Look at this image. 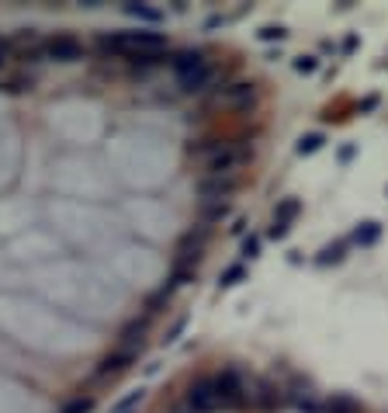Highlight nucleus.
Instances as JSON below:
<instances>
[{"mask_svg": "<svg viewBox=\"0 0 388 413\" xmlns=\"http://www.w3.org/2000/svg\"><path fill=\"white\" fill-rule=\"evenodd\" d=\"M222 407V396L215 389V379H201L194 382L191 393H188V410L191 413H215Z\"/></svg>", "mask_w": 388, "mask_h": 413, "instance_id": "obj_6", "label": "nucleus"}, {"mask_svg": "<svg viewBox=\"0 0 388 413\" xmlns=\"http://www.w3.org/2000/svg\"><path fill=\"white\" fill-rule=\"evenodd\" d=\"M139 400H142V389H135L132 396H125V400H121V403L114 407V413H128L132 407H135V403H139Z\"/></svg>", "mask_w": 388, "mask_h": 413, "instance_id": "obj_21", "label": "nucleus"}, {"mask_svg": "<svg viewBox=\"0 0 388 413\" xmlns=\"http://www.w3.org/2000/svg\"><path fill=\"white\" fill-rule=\"evenodd\" d=\"M285 233H288V226H285V222H271V236H274V240H281Z\"/></svg>", "mask_w": 388, "mask_h": 413, "instance_id": "obj_24", "label": "nucleus"}, {"mask_svg": "<svg viewBox=\"0 0 388 413\" xmlns=\"http://www.w3.org/2000/svg\"><path fill=\"white\" fill-rule=\"evenodd\" d=\"M322 143H326V139H322L319 132H308V136H301V139H298V153H301V157H308V153L322 150Z\"/></svg>", "mask_w": 388, "mask_h": 413, "instance_id": "obj_13", "label": "nucleus"}, {"mask_svg": "<svg viewBox=\"0 0 388 413\" xmlns=\"http://www.w3.org/2000/svg\"><path fill=\"white\" fill-rule=\"evenodd\" d=\"M191 157H204V171L208 177H232L243 164V150L236 143H222V139H204L201 146H188Z\"/></svg>", "mask_w": 388, "mask_h": 413, "instance_id": "obj_2", "label": "nucleus"}, {"mask_svg": "<svg viewBox=\"0 0 388 413\" xmlns=\"http://www.w3.org/2000/svg\"><path fill=\"white\" fill-rule=\"evenodd\" d=\"M378 233H382V226H378V222H361V226H357V233H354V240H357V243H375V240H378Z\"/></svg>", "mask_w": 388, "mask_h": 413, "instance_id": "obj_14", "label": "nucleus"}, {"mask_svg": "<svg viewBox=\"0 0 388 413\" xmlns=\"http://www.w3.org/2000/svg\"><path fill=\"white\" fill-rule=\"evenodd\" d=\"M135 365V354L132 351H114V354H104L100 361H97V368H94V379H118L121 372H128Z\"/></svg>", "mask_w": 388, "mask_h": 413, "instance_id": "obj_8", "label": "nucleus"}, {"mask_svg": "<svg viewBox=\"0 0 388 413\" xmlns=\"http://www.w3.org/2000/svg\"><path fill=\"white\" fill-rule=\"evenodd\" d=\"M243 257H250V261L260 257V240H257V236H246V240H243Z\"/></svg>", "mask_w": 388, "mask_h": 413, "instance_id": "obj_20", "label": "nucleus"}, {"mask_svg": "<svg viewBox=\"0 0 388 413\" xmlns=\"http://www.w3.org/2000/svg\"><path fill=\"white\" fill-rule=\"evenodd\" d=\"M243 278H246V271H243V268L236 264V268H229V271H222V278H218V285H222V289H232V285H239Z\"/></svg>", "mask_w": 388, "mask_h": 413, "instance_id": "obj_17", "label": "nucleus"}, {"mask_svg": "<svg viewBox=\"0 0 388 413\" xmlns=\"http://www.w3.org/2000/svg\"><path fill=\"white\" fill-rule=\"evenodd\" d=\"M322 413H361V407H357L354 400H347V396H333Z\"/></svg>", "mask_w": 388, "mask_h": 413, "instance_id": "obj_12", "label": "nucleus"}, {"mask_svg": "<svg viewBox=\"0 0 388 413\" xmlns=\"http://www.w3.org/2000/svg\"><path fill=\"white\" fill-rule=\"evenodd\" d=\"M0 87L10 94H21V91H31V77H7V80H0Z\"/></svg>", "mask_w": 388, "mask_h": 413, "instance_id": "obj_15", "label": "nucleus"}, {"mask_svg": "<svg viewBox=\"0 0 388 413\" xmlns=\"http://www.w3.org/2000/svg\"><path fill=\"white\" fill-rule=\"evenodd\" d=\"M232 191H236V177H204L197 184L201 205H222V202H229Z\"/></svg>", "mask_w": 388, "mask_h": 413, "instance_id": "obj_7", "label": "nucleus"}, {"mask_svg": "<svg viewBox=\"0 0 388 413\" xmlns=\"http://www.w3.org/2000/svg\"><path fill=\"white\" fill-rule=\"evenodd\" d=\"M45 59L52 63H80L84 59V42L73 35H52L45 38Z\"/></svg>", "mask_w": 388, "mask_h": 413, "instance_id": "obj_5", "label": "nucleus"}, {"mask_svg": "<svg viewBox=\"0 0 388 413\" xmlns=\"http://www.w3.org/2000/svg\"><path fill=\"white\" fill-rule=\"evenodd\" d=\"M215 389L222 396V407H243L250 400V389H246V382L236 368H225L222 375H215Z\"/></svg>", "mask_w": 388, "mask_h": 413, "instance_id": "obj_4", "label": "nucleus"}, {"mask_svg": "<svg viewBox=\"0 0 388 413\" xmlns=\"http://www.w3.org/2000/svg\"><path fill=\"white\" fill-rule=\"evenodd\" d=\"M298 212H301L298 198H285V202L278 205V212H274V222H285V226H288V222L294 219V215H298Z\"/></svg>", "mask_w": 388, "mask_h": 413, "instance_id": "obj_10", "label": "nucleus"}, {"mask_svg": "<svg viewBox=\"0 0 388 413\" xmlns=\"http://www.w3.org/2000/svg\"><path fill=\"white\" fill-rule=\"evenodd\" d=\"M285 35H288V31H285V28H281V24H278V28H274V24H267V28H264V31H260V38H264V42H274V38H278V42H281V38H285Z\"/></svg>", "mask_w": 388, "mask_h": 413, "instance_id": "obj_22", "label": "nucleus"}, {"mask_svg": "<svg viewBox=\"0 0 388 413\" xmlns=\"http://www.w3.org/2000/svg\"><path fill=\"white\" fill-rule=\"evenodd\" d=\"M218 101L229 104V108H250V104L257 101V87L253 84H232V87H225L218 94Z\"/></svg>", "mask_w": 388, "mask_h": 413, "instance_id": "obj_9", "label": "nucleus"}, {"mask_svg": "<svg viewBox=\"0 0 388 413\" xmlns=\"http://www.w3.org/2000/svg\"><path fill=\"white\" fill-rule=\"evenodd\" d=\"M125 14H132V17H139V21H149V24H156L163 14L160 10H153V7H139V3H125Z\"/></svg>", "mask_w": 388, "mask_h": 413, "instance_id": "obj_11", "label": "nucleus"}, {"mask_svg": "<svg viewBox=\"0 0 388 413\" xmlns=\"http://www.w3.org/2000/svg\"><path fill=\"white\" fill-rule=\"evenodd\" d=\"M336 261H343V243H333V247H326L319 257H315V264H336Z\"/></svg>", "mask_w": 388, "mask_h": 413, "instance_id": "obj_16", "label": "nucleus"}, {"mask_svg": "<svg viewBox=\"0 0 388 413\" xmlns=\"http://www.w3.org/2000/svg\"><path fill=\"white\" fill-rule=\"evenodd\" d=\"M177 413H191V410H177Z\"/></svg>", "mask_w": 388, "mask_h": 413, "instance_id": "obj_25", "label": "nucleus"}, {"mask_svg": "<svg viewBox=\"0 0 388 413\" xmlns=\"http://www.w3.org/2000/svg\"><path fill=\"white\" fill-rule=\"evenodd\" d=\"M91 407H94V403H91L87 396H77V400H70V403L63 407V413H91Z\"/></svg>", "mask_w": 388, "mask_h": 413, "instance_id": "obj_18", "label": "nucleus"}, {"mask_svg": "<svg viewBox=\"0 0 388 413\" xmlns=\"http://www.w3.org/2000/svg\"><path fill=\"white\" fill-rule=\"evenodd\" d=\"M174 73H177V80L188 94H201L215 84V70L208 66V59L201 52H181L174 59Z\"/></svg>", "mask_w": 388, "mask_h": 413, "instance_id": "obj_3", "label": "nucleus"}, {"mask_svg": "<svg viewBox=\"0 0 388 413\" xmlns=\"http://www.w3.org/2000/svg\"><path fill=\"white\" fill-rule=\"evenodd\" d=\"M167 45V38L160 31L149 28H135V31H104L97 35V49L107 56H125V59H142V56H160Z\"/></svg>", "mask_w": 388, "mask_h": 413, "instance_id": "obj_1", "label": "nucleus"}, {"mask_svg": "<svg viewBox=\"0 0 388 413\" xmlns=\"http://www.w3.org/2000/svg\"><path fill=\"white\" fill-rule=\"evenodd\" d=\"M315 66H319L315 56H301V59H294V70H298V73H315Z\"/></svg>", "mask_w": 388, "mask_h": 413, "instance_id": "obj_19", "label": "nucleus"}, {"mask_svg": "<svg viewBox=\"0 0 388 413\" xmlns=\"http://www.w3.org/2000/svg\"><path fill=\"white\" fill-rule=\"evenodd\" d=\"M10 52H14V49H10V42H7V38H0V70L7 66V59H10Z\"/></svg>", "mask_w": 388, "mask_h": 413, "instance_id": "obj_23", "label": "nucleus"}]
</instances>
